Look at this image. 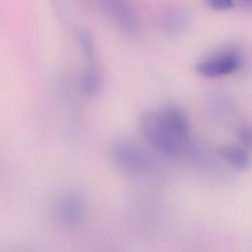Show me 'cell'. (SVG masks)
Instances as JSON below:
<instances>
[{
    "label": "cell",
    "instance_id": "3",
    "mask_svg": "<svg viewBox=\"0 0 252 252\" xmlns=\"http://www.w3.org/2000/svg\"><path fill=\"white\" fill-rule=\"evenodd\" d=\"M111 155L118 165L129 171H140L146 165L144 153L135 144L127 141L116 142L112 147Z\"/></svg>",
    "mask_w": 252,
    "mask_h": 252
},
{
    "label": "cell",
    "instance_id": "7",
    "mask_svg": "<svg viewBox=\"0 0 252 252\" xmlns=\"http://www.w3.org/2000/svg\"><path fill=\"white\" fill-rule=\"evenodd\" d=\"M78 205L74 200H65L61 207L60 214L62 218L66 221L76 220L79 216V210Z\"/></svg>",
    "mask_w": 252,
    "mask_h": 252
},
{
    "label": "cell",
    "instance_id": "6",
    "mask_svg": "<svg viewBox=\"0 0 252 252\" xmlns=\"http://www.w3.org/2000/svg\"><path fill=\"white\" fill-rule=\"evenodd\" d=\"M81 82L83 91L88 94H95L100 89L99 79L94 71H88L83 74Z\"/></svg>",
    "mask_w": 252,
    "mask_h": 252
},
{
    "label": "cell",
    "instance_id": "8",
    "mask_svg": "<svg viewBox=\"0 0 252 252\" xmlns=\"http://www.w3.org/2000/svg\"><path fill=\"white\" fill-rule=\"evenodd\" d=\"M236 133L242 144L252 149V128L248 126H241L237 128Z\"/></svg>",
    "mask_w": 252,
    "mask_h": 252
},
{
    "label": "cell",
    "instance_id": "9",
    "mask_svg": "<svg viewBox=\"0 0 252 252\" xmlns=\"http://www.w3.org/2000/svg\"><path fill=\"white\" fill-rule=\"evenodd\" d=\"M206 2L209 7L215 10H225L233 7L232 0H206Z\"/></svg>",
    "mask_w": 252,
    "mask_h": 252
},
{
    "label": "cell",
    "instance_id": "4",
    "mask_svg": "<svg viewBox=\"0 0 252 252\" xmlns=\"http://www.w3.org/2000/svg\"><path fill=\"white\" fill-rule=\"evenodd\" d=\"M239 64L238 56L234 53H228L210 57L199 62L195 69L202 76L214 78L234 72Z\"/></svg>",
    "mask_w": 252,
    "mask_h": 252
},
{
    "label": "cell",
    "instance_id": "10",
    "mask_svg": "<svg viewBox=\"0 0 252 252\" xmlns=\"http://www.w3.org/2000/svg\"><path fill=\"white\" fill-rule=\"evenodd\" d=\"M241 1L249 3H252V0H241Z\"/></svg>",
    "mask_w": 252,
    "mask_h": 252
},
{
    "label": "cell",
    "instance_id": "2",
    "mask_svg": "<svg viewBox=\"0 0 252 252\" xmlns=\"http://www.w3.org/2000/svg\"><path fill=\"white\" fill-rule=\"evenodd\" d=\"M172 138L180 146L190 139V124L187 114L178 105L169 103L158 112Z\"/></svg>",
    "mask_w": 252,
    "mask_h": 252
},
{
    "label": "cell",
    "instance_id": "1",
    "mask_svg": "<svg viewBox=\"0 0 252 252\" xmlns=\"http://www.w3.org/2000/svg\"><path fill=\"white\" fill-rule=\"evenodd\" d=\"M140 129L148 142L155 150L169 157H175L180 146L172 138L158 112L148 110L139 119Z\"/></svg>",
    "mask_w": 252,
    "mask_h": 252
},
{
    "label": "cell",
    "instance_id": "5",
    "mask_svg": "<svg viewBox=\"0 0 252 252\" xmlns=\"http://www.w3.org/2000/svg\"><path fill=\"white\" fill-rule=\"evenodd\" d=\"M218 155L234 168L244 170L250 165V158L247 153L241 148L228 145L219 146Z\"/></svg>",
    "mask_w": 252,
    "mask_h": 252
}]
</instances>
